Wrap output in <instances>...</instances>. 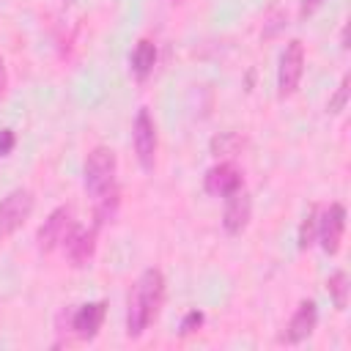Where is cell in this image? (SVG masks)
I'll return each mask as SVG.
<instances>
[{
    "instance_id": "1",
    "label": "cell",
    "mask_w": 351,
    "mask_h": 351,
    "mask_svg": "<svg viewBox=\"0 0 351 351\" xmlns=\"http://www.w3.org/2000/svg\"><path fill=\"white\" fill-rule=\"evenodd\" d=\"M115 176H118L115 151L107 145H96L85 159L82 184H85V192L96 203L99 225L107 222L110 217H115V208H118V178Z\"/></svg>"
},
{
    "instance_id": "2",
    "label": "cell",
    "mask_w": 351,
    "mask_h": 351,
    "mask_svg": "<svg viewBox=\"0 0 351 351\" xmlns=\"http://www.w3.org/2000/svg\"><path fill=\"white\" fill-rule=\"evenodd\" d=\"M165 302V274L159 269H145L129 291L126 302V335L140 337L159 315Z\"/></svg>"
},
{
    "instance_id": "3",
    "label": "cell",
    "mask_w": 351,
    "mask_h": 351,
    "mask_svg": "<svg viewBox=\"0 0 351 351\" xmlns=\"http://www.w3.org/2000/svg\"><path fill=\"white\" fill-rule=\"evenodd\" d=\"M304 71V47L299 38H291L285 44V49L280 52V66H277V96L288 99L302 80Z\"/></svg>"
},
{
    "instance_id": "4",
    "label": "cell",
    "mask_w": 351,
    "mask_h": 351,
    "mask_svg": "<svg viewBox=\"0 0 351 351\" xmlns=\"http://www.w3.org/2000/svg\"><path fill=\"white\" fill-rule=\"evenodd\" d=\"M33 192L30 189H11L5 197H0V236H11L25 225V219L33 214Z\"/></svg>"
},
{
    "instance_id": "5",
    "label": "cell",
    "mask_w": 351,
    "mask_h": 351,
    "mask_svg": "<svg viewBox=\"0 0 351 351\" xmlns=\"http://www.w3.org/2000/svg\"><path fill=\"white\" fill-rule=\"evenodd\" d=\"M343 230H346V206L343 203H329L318 214V225H315V241L321 244V250L326 255H335L340 250Z\"/></svg>"
},
{
    "instance_id": "6",
    "label": "cell",
    "mask_w": 351,
    "mask_h": 351,
    "mask_svg": "<svg viewBox=\"0 0 351 351\" xmlns=\"http://www.w3.org/2000/svg\"><path fill=\"white\" fill-rule=\"evenodd\" d=\"M132 143H134V154H137L140 167L151 170L154 159H156V123H154L148 110H137L134 126H132Z\"/></svg>"
},
{
    "instance_id": "7",
    "label": "cell",
    "mask_w": 351,
    "mask_h": 351,
    "mask_svg": "<svg viewBox=\"0 0 351 351\" xmlns=\"http://www.w3.org/2000/svg\"><path fill=\"white\" fill-rule=\"evenodd\" d=\"M74 225H77V222H74L71 206H58V208L44 219V225H41L38 233H36L38 250H41V252H52L55 247H60L63 239L69 236V230H71Z\"/></svg>"
},
{
    "instance_id": "8",
    "label": "cell",
    "mask_w": 351,
    "mask_h": 351,
    "mask_svg": "<svg viewBox=\"0 0 351 351\" xmlns=\"http://www.w3.org/2000/svg\"><path fill=\"white\" fill-rule=\"evenodd\" d=\"M63 252L69 258V263L74 269H82L88 266V261L93 258V250H96V228H80L74 225L69 230V236L63 239Z\"/></svg>"
},
{
    "instance_id": "9",
    "label": "cell",
    "mask_w": 351,
    "mask_h": 351,
    "mask_svg": "<svg viewBox=\"0 0 351 351\" xmlns=\"http://www.w3.org/2000/svg\"><path fill=\"white\" fill-rule=\"evenodd\" d=\"M107 304L104 302H85L71 313V332L80 340H93L104 324Z\"/></svg>"
},
{
    "instance_id": "10",
    "label": "cell",
    "mask_w": 351,
    "mask_h": 351,
    "mask_svg": "<svg viewBox=\"0 0 351 351\" xmlns=\"http://www.w3.org/2000/svg\"><path fill=\"white\" fill-rule=\"evenodd\" d=\"M203 184H206V192H208V195L228 197V195H233V192L241 189L244 178H241V170H239L236 165H230V162H219V165L208 167Z\"/></svg>"
},
{
    "instance_id": "11",
    "label": "cell",
    "mask_w": 351,
    "mask_h": 351,
    "mask_svg": "<svg viewBox=\"0 0 351 351\" xmlns=\"http://www.w3.org/2000/svg\"><path fill=\"white\" fill-rule=\"evenodd\" d=\"M315 324H318V307H315L313 299H304L296 307V313L291 315V321H288L285 332L280 335V340L282 343H302V340H307L313 335Z\"/></svg>"
},
{
    "instance_id": "12",
    "label": "cell",
    "mask_w": 351,
    "mask_h": 351,
    "mask_svg": "<svg viewBox=\"0 0 351 351\" xmlns=\"http://www.w3.org/2000/svg\"><path fill=\"white\" fill-rule=\"evenodd\" d=\"M250 214H252V200H250V195L244 189L228 195L225 197V211H222V228H225V233L239 236L247 228Z\"/></svg>"
},
{
    "instance_id": "13",
    "label": "cell",
    "mask_w": 351,
    "mask_h": 351,
    "mask_svg": "<svg viewBox=\"0 0 351 351\" xmlns=\"http://www.w3.org/2000/svg\"><path fill=\"white\" fill-rule=\"evenodd\" d=\"M154 66H156V44L151 38H140L132 49V71L140 80H145L154 71Z\"/></svg>"
},
{
    "instance_id": "14",
    "label": "cell",
    "mask_w": 351,
    "mask_h": 351,
    "mask_svg": "<svg viewBox=\"0 0 351 351\" xmlns=\"http://www.w3.org/2000/svg\"><path fill=\"white\" fill-rule=\"evenodd\" d=\"M326 288H329V296H332L335 307L337 310H346V304H348V274L346 271H335L329 277Z\"/></svg>"
},
{
    "instance_id": "15",
    "label": "cell",
    "mask_w": 351,
    "mask_h": 351,
    "mask_svg": "<svg viewBox=\"0 0 351 351\" xmlns=\"http://www.w3.org/2000/svg\"><path fill=\"white\" fill-rule=\"evenodd\" d=\"M315 225H318V208L310 206L307 214L302 217V225H299V236H296L299 250H307V247L315 241Z\"/></svg>"
},
{
    "instance_id": "16",
    "label": "cell",
    "mask_w": 351,
    "mask_h": 351,
    "mask_svg": "<svg viewBox=\"0 0 351 351\" xmlns=\"http://www.w3.org/2000/svg\"><path fill=\"white\" fill-rule=\"evenodd\" d=\"M346 101H348V77H343V80H340L337 93L329 99V112H340V110L346 107Z\"/></svg>"
},
{
    "instance_id": "17",
    "label": "cell",
    "mask_w": 351,
    "mask_h": 351,
    "mask_svg": "<svg viewBox=\"0 0 351 351\" xmlns=\"http://www.w3.org/2000/svg\"><path fill=\"white\" fill-rule=\"evenodd\" d=\"M203 321H206V315H203L200 310H189V313L184 315V321H181V335H192Z\"/></svg>"
},
{
    "instance_id": "18",
    "label": "cell",
    "mask_w": 351,
    "mask_h": 351,
    "mask_svg": "<svg viewBox=\"0 0 351 351\" xmlns=\"http://www.w3.org/2000/svg\"><path fill=\"white\" fill-rule=\"evenodd\" d=\"M16 145V134L11 129H0V156H8Z\"/></svg>"
},
{
    "instance_id": "19",
    "label": "cell",
    "mask_w": 351,
    "mask_h": 351,
    "mask_svg": "<svg viewBox=\"0 0 351 351\" xmlns=\"http://www.w3.org/2000/svg\"><path fill=\"white\" fill-rule=\"evenodd\" d=\"M326 0H302V16H310V14H315L321 5H324Z\"/></svg>"
},
{
    "instance_id": "20",
    "label": "cell",
    "mask_w": 351,
    "mask_h": 351,
    "mask_svg": "<svg viewBox=\"0 0 351 351\" xmlns=\"http://www.w3.org/2000/svg\"><path fill=\"white\" fill-rule=\"evenodd\" d=\"M5 85H8V74H5V63H3V58H0V93L5 90Z\"/></svg>"
}]
</instances>
